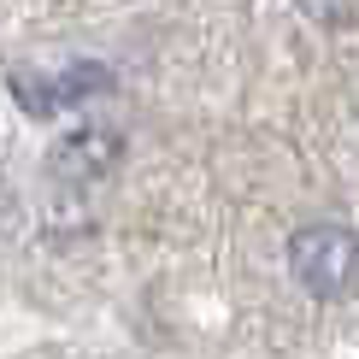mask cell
Segmentation results:
<instances>
[{
    "instance_id": "1",
    "label": "cell",
    "mask_w": 359,
    "mask_h": 359,
    "mask_svg": "<svg viewBox=\"0 0 359 359\" xmlns=\"http://www.w3.org/2000/svg\"><path fill=\"white\" fill-rule=\"evenodd\" d=\"M289 271L301 277L306 294L341 301L353 289V236L341 224H306L289 236Z\"/></svg>"
},
{
    "instance_id": "2",
    "label": "cell",
    "mask_w": 359,
    "mask_h": 359,
    "mask_svg": "<svg viewBox=\"0 0 359 359\" xmlns=\"http://www.w3.org/2000/svg\"><path fill=\"white\" fill-rule=\"evenodd\" d=\"M107 88H112V65H100V59H71L65 71H29V65L12 71V95L29 118H53L88 95H107Z\"/></svg>"
},
{
    "instance_id": "3",
    "label": "cell",
    "mask_w": 359,
    "mask_h": 359,
    "mask_svg": "<svg viewBox=\"0 0 359 359\" xmlns=\"http://www.w3.org/2000/svg\"><path fill=\"white\" fill-rule=\"evenodd\" d=\"M124 159V136L118 130H71V136H59L48 147V171L65 177V183H100V177H112V165Z\"/></svg>"
},
{
    "instance_id": "4",
    "label": "cell",
    "mask_w": 359,
    "mask_h": 359,
    "mask_svg": "<svg viewBox=\"0 0 359 359\" xmlns=\"http://www.w3.org/2000/svg\"><path fill=\"white\" fill-rule=\"evenodd\" d=\"M301 6H306L318 24H348V18H353V0H301Z\"/></svg>"
}]
</instances>
